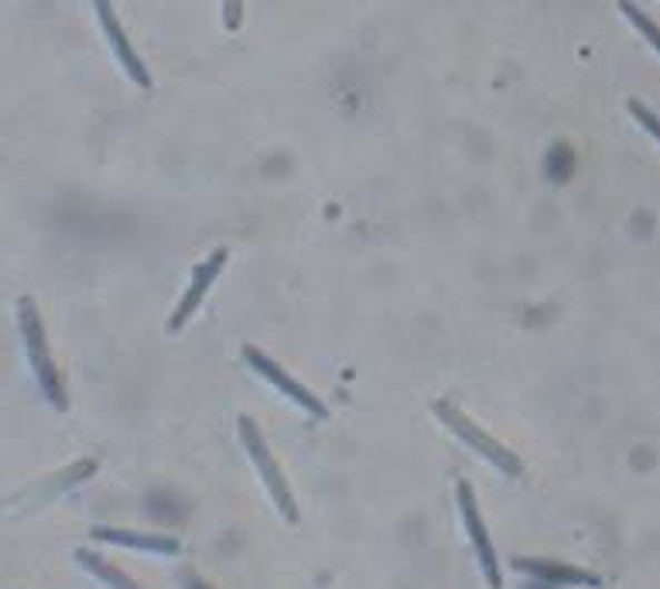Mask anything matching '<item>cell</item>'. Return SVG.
Here are the masks:
<instances>
[{
  "instance_id": "cell-13",
  "label": "cell",
  "mask_w": 660,
  "mask_h": 589,
  "mask_svg": "<svg viewBox=\"0 0 660 589\" xmlns=\"http://www.w3.org/2000/svg\"><path fill=\"white\" fill-rule=\"evenodd\" d=\"M244 24V0H223V28L240 31Z\"/></svg>"
},
{
  "instance_id": "cell-10",
  "label": "cell",
  "mask_w": 660,
  "mask_h": 589,
  "mask_svg": "<svg viewBox=\"0 0 660 589\" xmlns=\"http://www.w3.org/2000/svg\"><path fill=\"white\" fill-rule=\"evenodd\" d=\"M513 569L521 572H534L541 579H564L572 586H602L592 572H582V569H564V566H554V562H534V559H513Z\"/></svg>"
},
{
  "instance_id": "cell-7",
  "label": "cell",
  "mask_w": 660,
  "mask_h": 589,
  "mask_svg": "<svg viewBox=\"0 0 660 589\" xmlns=\"http://www.w3.org/2000/svg\"><path fill=\"white\" fill-rule=\"evenodd\" d=\"M89 4H92V11H97L100 28H104L107 41H110V49H114L117 62H120V66H124V72L130 76V82H134V86H140V89H151V76H148L145 62L137 59V52L130 49V41H127V35H124V24L117 21L114 4H110V0H89Z\"/></svg>"
},
{
  "instance_id": "cell-1",
  "label": "cell",
  "mask_w": 660,
  "mask_h": 589,
  "mask_svg": "<svg viewBox=\"0 0 660 589\" xmlns=\"http://www.w3.org/2000/svg\"><path fill=\"white\" fill-rule=\"evenodd\" d=\"M18 330H21L28 364H31V374H35L41 394L49 397V404L56 408V412H69V397H66L62 374H59L56 360H52L49 340H45V326H41L38 305H35V298H28V295L18 298Z\"/></svg>"
},
{
  "instance_id": "cell-11",
  "label": "cell",
  "mask_w": 660,
  "mask_h": 589,
  "mask_svg": "<svg viewBox=\"0 0 660 589\" xmlns=\"http://www.w3.org/2000/svg\"><path fill=\"white\" fill-rule=\"evenodd\" d=\"M620 11H623V18H627V21H630V24H633V28H637V31L653 45V49L660 52V28H657L643 11H637L633 0H620Z\"/></svg>"
},
{
  "instance_id": "cell-9",
  "label": "cell",
  "mask_w": 660,
  "mask_h": 589,
  "mask_svg": "<svg viewBox=\"0 0 660 589\" xmlns=\"http://www.w3.org/2000/svg\"><path fill=\"white\" fill-rule=\"evenodd\" d=\"M72 559H76V566H79V569H86L92 579H97L100 586H107V589H145V586H137L124 569H117L110 559H104L100 552L76 549V552H72Z\"/></svg>"
},
{
  "instance_id": "cell-8",
  "label": "cell",
  "mask_w": 660,
  "mask_h": 589,
  "mask_svg": "<svg viewBox=\"0 0 660 589\" xmlns=\"http://www.w3.org/2000/svg\"><path fill=\"white\" fill-rule=\"evenodd\" d=\"M92 541H104V546H120L134 552H151V556H178V538L168 534H145V531H127V528H92Z\"/></svg>"
},
{
  "instance_id": "cell-6",
  "label": "cell",
  "mask_w": 660,
  "mask_h": 589,
  "mask_svg": "<svg viewBox=\"0 0 660 589\" xmlns=\"http://www.w3.org/2000/svg\"><path fill=\"white\" fill-rule=\"evenodd\" d=\"M226 261H229V251H226V247H216V251L193 271V282H188L185 295L178 298V305H175V312H171V320H168V333H181V330L188 326V320H193V315L199 312L203 298L209 295V288H213V282L219 278V271L226 267Z\"/></svg>"
},
{
  "instance_id": "cell-12",
  "label": "cell",
  "mask_w": 660,
  "mask_h": 589,
  "mask_svg": "<svg viewBox=\"0 0 660 589\" xmlns=\"http://www.w3.org/2000/svg\"><path fill=\"white\" fill-rule=\"evenodd\" d=\"M627 110L633 114V120H637V124H640V127L650 134V138H657V141H660V120H657V117H653V114H650V110H647L640 100H630V104H627Z\"/></svg>"
},
{
  "instance_id": "cell-2",
  "label": "cell",
  "mask_w": 660,
  "mask_h": 589,
  "mask_svg": "<svg viewBox=\"0 0 660 589\" xmlns=\"http://www.w3.org/2000/svg\"><path fill=\"white\" fill-rule=\"evenodd\" d=\"M432 415L465 445V449H473L476 457H483L493 470H500L503 477H510V480H516L524 473V460L516 457L513 449H506L500 439H493L483 425H476L473 419H469L462 408H455L452 401H445V397H439V401H432Z\"/></svg>"
},
{
  "instance_id": "cell-5",
  "label": "cell",
  "mask_w": 660,
  "mask_h": 589,
  "mask_svg": "<svg viewBox=\"0 0 660 589\" xmlns=\"http://www.w3.org/2000/svg\"><path fill=\"white\" fill-rule=\"evenodd\" d=\"M240 356H244V364L254 371V374H260L274 391H280V394H285L292 404H298L302 408V412H308L312 419H328V408L322 404V397H315L305 384H298L285 367H280V364H274V360L264 353V350H257V346H244L240 350Z\"/></svg>"
},
{
  "instance_id": "cell-4",
  "label": "cell",
  "mask_w": 660,
  "mask_h": 589,
  "mask_svg": "<svg viewBox=\"0 0 660 589\" xmlns=\"http://www.w3.org/2000/svg\"><path fill=\"white\" fill-rule=\"evenodd\" d=\"M455 504H459V514H462V528H465V538L469 546H473V556L480 562V572L486 579L490 589H503V576H500V556L493 549V538L483 524V514H480V504H476V490L469 480H455Z\"/></svg>"
},
{
  "instance_id": "cell-3",
  "label": "cell",
  "mask_w": 660,
  "mask_h": 589,
  "mask_svg": "<svg viewBox=\"0 0 660 589\" xmlns=\"http://www.w3.org/2000/svg\"><path fill=\"white\" fill-rule=\"evenodd\" d=\"M237 432H240V445L247 449V457H250V463H254V470H257V477H260V483H264V490L270 497L274 511L280 514V521H285V524H298L302 514H298V504H295V493H292L285 473H280L274 452L267 449L257 422L250 415H240L237 419Z\"/></svg>"
}]
</instances>
